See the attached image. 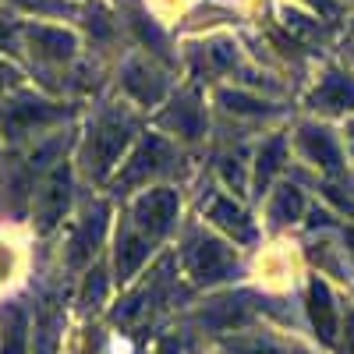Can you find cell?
<instances>
[{
    "instance_id": "cell-1",
    "label": "cell",
    "mask_w": 354,
    "mask_h": 354,
    "mask_svg": "<svg viewBox=\"0 0 354 354\" xmlns=\"http://www.w3.org/2000/svg\"><path fill=\"white\" fill-rule=\"evenodd\" d=\"M128 145V128L110 121V117H103V121L93 128V135H88V145H85V170L93 177H106L110 167L117 163V156H121V149Z\"/></svg>"
},
{
    "instance_id": "cell-2",
    "label": "cell",
    "mask_w": 354,
    "mask_h": 354,
    "mask_svg": "<svg viewBox=\"0 0 354 354\" xmlns=\"http://www.w3.org/2000/svg\"><path fill=\"white\" fill-rule=\"evenodd\" d=\"M177 216V195L160 188V192H145L135 209H131V220H135V230H142V238H163V234L170 230Z\"/></svg>"
},
{
    "instance_id": "cell-3",
    "label": "cell",
    "mask_w": 354,
    "mask_h": 354,
    "mask_svg": "<svg viewBox=\"0 0 354 354\" xmlns=\"http://www.w3.org/2000/svg\"><path fill=\"white\" fill-rule=\"evenodd\" d=\"M188 259V270L198 283H213V280H223L230 273V266H234V255L230 248H223L220 241L213 238H195L185 252Z\"/></svg>"
},
{
    "instance_id": "cell-19",
    "label": "cell",
    "mask_w": 354,
    "mask_h": 354,
    "mask_svg": "<svg viewBox=\"0 0 354 354\" xmlns=\"http://www.w3.org/2000/svg\"><path fill=\"white\" fill-rule=\"evenodd\" d=\"M25 351V312L11 308L4 315V340H0V354H21Z\"/></svg>"
},
{
    "instance_id": "cell-10",
    "label": "cell",
    "mask_w": 354,
    "mask_h": 354,
    "mask_svg": "<svg viewBox=\"0 0 354 354\" xmlns=\"http://www.w3.org/2000/svg\"><path fill=\"white\" fill-rule=\"evenodd\" d=\"M28 43H32L39 57H50V61H64V57L75 53V36L64 32V28H50V25L28 28Z\"/></svg>"
},
{
    "instance_id": "cell-18",
    "label": "cell",
    "mask_w": 354,
    "mask_h": 354,
    "mask_svg": "<svg viewBox=\"0 0 354 354\" xmlns=\"http://www.w3.org/2000/svg\"><path fill=\"white\" fill-rule=\"evenodd\" d=\"M301 209H305L301 192L294 188V185H283V188L277 192L273 205H270V216H273L277 223H290V220H298V216H301Z\"/></svg>"
},
{
    "instance_id": "cell-5",
    "label": "cell",
    "mask_w": 354,
    "mask_h": 354,
    "mask_svg": "<svg viewBox=\"0 0 354 354\" xmlns=\"http://www.w3.org/2000/svg\"><path fill=\"white\" fill-rule=\"evenodd\" d=\"M68 198H71V177H68V167H57V170L50 174V181L43 185L39 198H36V220H39V230H50L57 220L64 216Z\"/></svg>"
},
{
    "instance_id": "cell-11",
    "label": "cell",
    "mask_w": 354,
    "mask_h": 354,
    "mask_svg": "<svg viewBox=\"0 0 354 354\" xmlns=\"http://www.w3.org/2000/svg\"><path fill=\"white\" fill-rule=\"evenodd\" d=\"M124 88H128L138 103H160V100H163V78L153 75L149 68L138 64V61H131V64L124 68Z\"/></svg>"
},
{
    "instance_id": "cell-15",
    "label": "cell",
    "mask_w": 354,
    "mask_h": 354,
    "mask_svg": "<svg viewBox=\"0 0 354 354\" xmlns=\"http://www.w3.org/2000/svg\"><path fill=\"white\" fill-rule=\"evenodd\" d=\"M312 103H315L319 110H344V106H351V103H354V88H351V82H347V78L330 75L326 82H322V85L315 88Z\"/></svg>"
},
{
    "instance_id": "cell-29",
    "label": "cell",
    "mask_w": 354,
    "mask_h": 354,
    "mask_svg": "<svg viewBox=\"0 0 354 354\" xmlns=\"http://www.w3.org/2000/svg\"><path fill=\"white\" fill-rule=\"evenodd\" d=\"M351 131H354V128H351ZM351 145H354V135H351Z\"/></svg>"
},
{
    "instance_id": "cell-14",
    "label": "cell",
    "mask_w": 354,
    "mask_h": 354,
    "mask_svg": "<svg viewBox=\"0 0 354 354\" xmlns=\"http://www.w3.org/2000/svg\"><path fill=\"white\" fill-rule=\"evenodd\" d=\"M163 124H167L170 131H177V135H185V138H198V135H202V110H198V103L188 96V100L174 103V106L163 113Z\"/></svg>"
},
{
    "instance_id": "cell-17",
    "label": "cell",
    "mask_w": 354,
    "mask_h": 354,
    "mask_svg": "<svg viewBox=\"0 0 354 354\" xmlns=\"http://www.w3.org/2000/svg\"><path fill=\"white\" fill-rule=\"evenodd\" d=\"M283 149H287V142H283V138H273V142H266V145H262V153H259V160H255V185H259V192L270 185V177L280 170V163H283Z\"/></svg>"
},
{
    "instance_id": "cell-20",
    "label": "cell",
    "mask_w": 354,
    "mask_h": 354,
    "mask_svg": "<svg viewBox=\"0 0 354 354\" xmlns=\"http://www.w3.org/2000/svg\"><path fill=\"white\" fill-rule=\"evenodd\" d=\"M220 103L230 110V113H266L270 110V103L266 100H255V96H245V93H220Z\"/></svg>"
},
{
    "instance_id": "cell-9",
    "label": "cell",
    "mask_w": 354,
    "mask_h": 354,
    "mask_svg": "<svg viewBox=\"0 0 354 354\" xmlns=\"http://www.w3.org/2000/svg\"><path fill=\"white\" fill-rule=\"evenodd\" d=\"M145 259H149V238H142L135 227H121V238H117V277L128 280Z\"/></svg>"
},
{
    "instance_id": "cell-28",
    "label": "cell",
    "mask_w": 354,
    "mask_h": 354,
    "mask_svg": "<svg viewBox=\"0 0 354 354\" xmlns=\"http://www.w3.org/2000/svg\"><path fill=\"white\" fill-rule=\"evenodd\" d=\"M11 78H15V71H11L8 64H0V88H4V85H8Z\"/></svg>"
},
{
    "instance_id": "cell-16",
    "label": "cell",
    "mask_w": 354,
    "mask_h": 354,
    "mask_svg": "<svg viewBox=\"0 0 354 354\" xmlns=\"http://www.w3.org/2000/svg\"><path fill=\"white\" fill-rule=\"evenodd\" d=\"M198 319L213 330H230V326H238V322H245V308L234 298H223V301H213Z\"/></svg>"
},
{
    "instance_id": "cell-8",
    "label": "cell",
    "mask_w": 354,
    "mask_h": 354,
    "mask_svg": "<svg viewBox=\"0 0 354 354\" xmlns=\"http://www.w3.org/2000/svg\"><path fill=\"white\" fill-rule=\"evenodd\" d=\"M308 315H312L315 333L326 340V344H333V337H337V312H333L330 287H326V283H319V280L308 287Z\"/></svg>"
},
{
    "instance_id": "cell-7",
    "label": "cell",
    "mask_w": 354,
    "mask_h": 354,
    "mask_svg": "<svg viewBox=\"0 0 354 354\" xmlns=\"http://www.w3.org/2000/svg\"><path fill=\"white\" fill-rule=\"evenodd\" d=\"M103 227H106V205H96V209L85 213V220L78 223L75 238H71V252H68L71 266H82L85 259H93V252L103 238Z\"/></svg>"
},
{
    "instance_id": "cell-24",
    "label": "cell",
    "mask_w": 354,
    "mask_h": 354,
    "mask_svg": "<svg viewBox=\"0 0 354 354\" xmlns=\"http://www.w3.org/2000/svg\"><path fill=\"white\" fill-rule=\"evenodd\" d=\"M18 4L21 8H32V11H61V15L68 11L64 4H57V0H18Z\"/></svg>"
},
{
    "instance_id": "cell-27",
    "label": "cell",
    "mask_w": 354,
    "mask_h": 354,
    "mask_svg": "<svg viewBox=\"0 0 354 354\" xmlns=\"http://www.w3.org/2000/svg\"><path fill=\"white\" fill-rule=\"evenodd\" d=\"M223 177H227L230 185H238V188H241V170H238V163H234V167L227 163V167H223Z\"/></svg>"
},
{
    "instance_id": "cell-6",
    "label": "cell",
    "mask_w": 354,
    "mask_h": 354,
    "mask_svg": "<svg viewBox=\"0 0 354 354\" xmlns=\"http://www.w3.org/2000/svg\"><path fill=\"white\" fill-rule=\"evenodd\" d=\"M167 156H170V149H167V142L163 138H149V142H142L138 149H135V156L124 163V174H121V185L124 188H131V185H142L149 174H156L163 163H167Z\"/></svg>"
},
{
    "instance_id": "cell-23",
    "label": "cell",
    "mask_w": 354,
    "mask_h": 354,
    "mask_svg": "<svg viewBox=\"0 0 354 354\" xmlns=\"http://www.w3.org/2000/svg\"><path fill=\"white\" fill-rule=\"evenodd\" d=\"M135 25H138V32H142V39H145V43H153V46H156L160 53H167V50H163V36L156 32V28H153V25H145V18H138Z\"/></svg>"
},
{
    "instance_id": "cell-21",
    "label": "cell",
    "mask_w": 354,
    "mask_h": 354,
    "mask_svg": "<svg viewBox=\"0 0 354 354\" xmlns=\"http://www.w3.org/2000/svg\"><path fill=\"white\" fill-rule=\"evenodd\" d=\"M227 354H280V351L270 344H259V340H238L227 347Z\"/></svg>"
},
{
    "instance_id": "cell-22",
    "label": "cell",
    "mask_w": 354,
    "mask_h": 354,
    "mask_svg": "<svg viewBox=\"0 0 354 354\" xmlns=\"http://www.w3.org/2000/svg\"><path fill=\"white\" fill-rule=\"evenodd\" d=\"M103 273H93L85 280V287H82V305H93V301H100L103 298Z\"/></svg>"
},
{
    "instance_id": "cell-4",
    "label": "cell",
    "mask_w": 354,
    "mask_h": 354,
    "mask_svg": "<svg viewBox=\"0 0 354 354\" xmlns=\"http://www.w3.org/2000/svg\"><path fill=\"white\" fill-rule=\"evenodd\" d=\"M61 117H68L64 106H53V103H39V100H15L8 103L4 110V131L11 138L32 131V128H43V124H53L61 121Z\"/></svg>"
},
{
    "instance_id": "cell-12",
    "label": "cell",
    "mask_w": 354,
    "mask_h": 354,
    "mask_svg": "<svg viewBox=\"0 0 354 354\" xmlns=\"http://www.w3.org/2000/svg\"><path fill=\"white\" fill-rule=\"evenodd\" d=\"M209 220H216L227 234H234V241H252V238H255V227H252L248 213L238 209V205L227 202V198H216V202L209 205Z\"/></svg>"
},
{
    "instance_id": "cell-13",
    "label": "cell",
    "mask_w": 354,
    "mask_h": 354,
    "mask_svg": "<svg viewBox=\"0 0 354 354\" xmlns=\"http://www.w3.org/2000/svg\"><path fill=\"white\" fill-rule=\"evenodd\" d=\"M301 149H305L308 160H315L319 167H326V170L340 167L337 142L330 138V131H322V128H301Z\"/></svg>"
},
{
    "instance_id": "cell-25",
    "label": "cell",
    "mask_w": 354,
    "mask_h": 354,
    "mask_svg": "<svg viewBox=\"0 0 354 354\" xmlns=\"http://www.w3.org/2000/svg\"><path fill=\"white\" fill-rule=\"evenodd\" d=\"M344 354H354V312L347 315V340H344Z\"/></svg>"
},
{
    "instance_id": "cell-26",
    "label": "cell",
    "mask_w": 354,
    "mask_h": 354,
    "mask_svg": "<svg viewBox=\"0 0 354 354\" xmlns=\"http://www.w3.org/2000/svg\"><path fill=\"white\" fill-rule=\"evenodd\" d=\"M11 36H15V25H8L0 18V46H11Z\"/></svg>"
}]
</instances>
